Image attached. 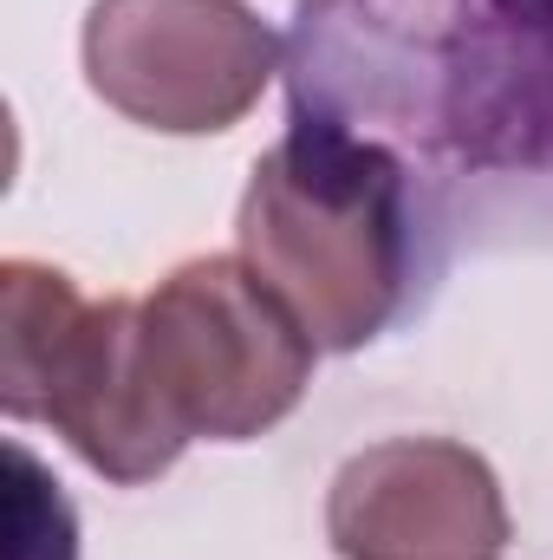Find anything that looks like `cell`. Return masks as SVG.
<instances>
[{
	"label": "cell",
	"mask_w": 553,
	"mask_h": 560,
	"mask_svg": "<svg viewBox=\"0 0 553 560\" xmlns=\"http://www.w3.org/2000/svg\"><path fill=\"white\" fill-rule=\"evenodd\" d=\"M143 352L189 436L248 443L306 398L319 346L248 261L202 255L143 300Z\"/></svg>",
	"instance_id": "obj_4"
},
{
	"label": "cell",
	"mask_w": 553,
	"mask_h": 560,
	"mask_svg": "<svg viewBox=\"0 0 553 560\" xmlns=\"http://www.w3.org/2000/svg\"><path fill=\"white\" fill-rule=\"evenodd\" d=\"M235 235L242 261L286 300L319 352H358L411 300V170L391 143L293 118L248 176Z\"/></svg>",
	"instance_id": "obj_2"
},
{
	"label": "cell",
	"mask_w": 553,
	"mask_h": 560,
	"mask_svg": "<svg viewBox=\"0 0 553 560\" xmlns=\"http://www.w3.org/2000/svg\"><path fill=\"white\" fill-rule=\"evenodd\" d=\"M0 405L20 423H52L125 489L189 450L143 352V300H85L46 261L0 268Z\"/></svg>",
	"instance_id": "obj_3"
},
{
	"label": "cell",
	"mask_w": 553,
	"mask_h": 560,
	"mask_svg": "<svg viewBox=\"0 0 553 560\" xmlns=\"http://www.w3.org/2000/svg\"><path fill=\"white\" fill-rule=\"evenodd\" d=\"M326 535L339 560H502L508 502L469 443L391 436L332 476Z\"/></svg>",
	"instance_id": "obj_6"
},
{
	"label": "cell",
	"mask_w": 553,
	"mask_h": 560,
	"mask_svg": "<svg viewBox=\"0 0 553 560\" xmlns=\"http://www.w3.org/2000/svg\"><path fill=\"white\" fill-rule=\"evenodd\" d=\"M280 72V39L242 0H92L85 79L131 125L209 138L242 125Z\"/></svg>",
	"instance_id": "obj_5"
},
{
	"label": "cell",
	"mask_w": 553,
	"mask_h": 560,
	"mask_svg": "<svg viewBox=\"0 0 553 560\" xmlns=\"http://www.w3.org/2000/svg\"><path fill=\"white\" fill-rule=\"evenodd\" d=\"M293 118L553 176V0H306Z\"/></svg>",
	"instance_id": "obj_1"
}]
</instances>
